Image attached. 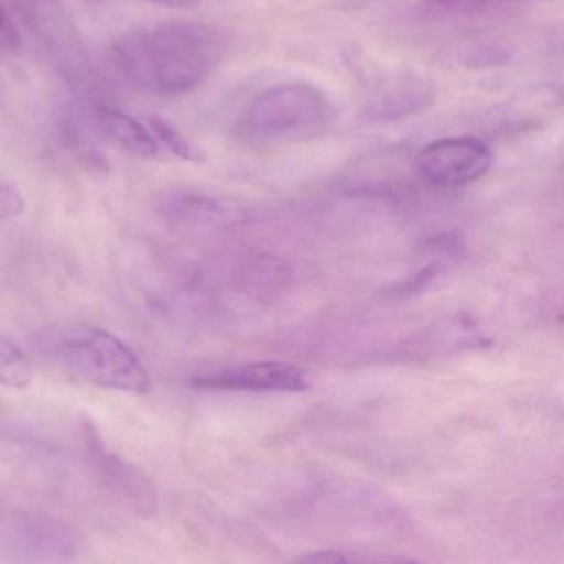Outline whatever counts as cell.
Listing matches in <instances>:
<instances>
[{
	"label": "cell",
	"mask_w": 564,
	"mask_h": 564,
	"mask_svg": "<svg viewBox=\"0 0 564 564\" xmlns=\"http://www.w3.org/2000/svg\"><path fill=\"white\" fill-rule=\"evenodd\" d=\"M223 57V39L199 22L173 21L123 35L113 45L121 77L143 94L180 97L209 80Z\"/></svg>",
	"instance_id": "1"
},
{
	"label": "cell",
	"mask_w": 564,
	"mask_h": 564,
	"mask_svg": "<svg viewBox=\"0 0 564 564\" xmlns=\"http://www.w3.org/2000/svg\"><path fill=\"white\" fill-rule=\"evenodd\" d=\"M335 101L316 85L285 82L267 88L247 107L243 133L263 141H300L328 130L335 121Z\"/></svg>",
	"instance_id": "2"
},
{
	"label": "cell",
	"mask_w": 564,
	"mask_h": 564,
	"mask_svg": "<svg viewBox=\"0 0 564 564\" xmlns=\"http://www.w3.org/2000/svg\"><path fill=\"white\" fill-rule=\"evenodd\" d=\"M55 359L78 379L113 391L144 394L150 376L133 349L94 326H78L54 341Z\"/></svg>",
	"instance_id": "3"
},
{
	"label": "cell",
	"mask_w": 564,
	"mask_h": 564,
	"mask_svg": "<svg viewBox=\"0 0 564 564\" xmlns=\"http://www.w3.org/2000/svg\"><path fill=\"white\" fill-rule=\"evenodd\" d=\"M359 90L366 117L399 121L427 110L434 104V82L408 65L372 64L359 68Z\"/></svg>",
	"instance_id": "4"
},
{
	"label": "cell",
	"mask_w": 564,
	"mask_h": 564,
	"mask_svg": "<svg viewBox=\"0 0 564 564\" xmlns=\"http://www.w3.org/2000/svg\"><path fill=\"white\" fill-rule=\"evenodd\" d=\"M494 163L490 147L480 138L454 137L432 141L415 156L419 180L435 191L460 189L484 177Z\"/></svg>",
	"instance_id": "5"
},
{
	"label": "cell",
	"mask_w": 564,
	"mask_h": 564,
	"mask_svg": "<svg viewBox=\"0 0 564 564\" xmlns=\"http://www.w3.org/2000/svg\"><path fill=\"white\" fill-rule=\"evenodd\" d=\"M85 448H87L88 462H90L98 477L118 497L123 498L124 503L144 520L156 517L160 510L158 490L151 478L143 470L124 460L123 457L108 447L100 432L90 421L82 425Z\"/></svg>",
	"instance_id": "6"
},
{
	"label": "cell",
	"mask_w": 564,
	"mask_h": 564,
	"mask_svg": "<svg viewBox=\"0 0 564 564\" xmlns=\"http://www.w3.org/2000/svg\"><path fill=\"white\" fill-rule=\"evenodd\" d=\"M194 388L227 389V391L299 392L310 388L305 371L279 361L249 362L223 371L197 376Z\"/></svg>",
	"instance_id": "7"
},
{
	"label": "cell",
	"mask_w": 564,
	"mask_h": 564,
	"mask_svg": "<svg viewBox=\"0 0 564 564\" xmlns=\"http://www.w3.org/2000/svg\"><path fill=\"white\" fill-rule=\"evenodd\" d=\"M164 217L186 226H227L242 220L243 210L237 204L210 194L173 191L161 200Z\"/></svg>",
	"instance_id": "8"
},
{
	"label": "cell",
	"mask_w": 564,
	"mask_h": 564,
	"mask_svg": "<svg viewBox=\"0 0 564 564\" xmlns=\"http://www.w3.org/2000/svg\"><path fill=\"white\" fill-rule=\"evenodd\" d=\"M9 538L28 553L70 554L78 547V534L70 528L31 514L12 521Z\"/></svg>",
	"instance_id": "9"
},
{
	"label": "cell",
	"mask_w": 564,
	"mask_h": 564,
	"mask_svg": "<svg viewBox=\"0 0 564 564\" xmlns=\"http://www.w3.org/2000/svg\"><path fill=\"white\" fill-rule=\"evenodd\" d=\"M98 123L115 144L133 156L151 160L160 153V143L154 138L153 131L148 130L147 124L124 111L117 108H101L98 111Z\"/></svg>",
	"instance_id": "10"
},
{
	"label": "cell",
	"mask_w": 564,
	"mask_h": 564,
	"mask_svg": "<svg viewBox=\"0 0 564 564\" xmlns=\"http://www.w3.org/2000/svg\"><path fill=\"white\" fill-rule=\"evenodd\" d=\"M148 124H150V130L153 131L160 147L166 148L180 160L189 161V163H204L207 160L206 151L187 138L180 128L170 123L166 118L154 115V117H150Z\"/></svg>",
	"instance_id": "11"
},
{
	"label": "cell",
	"mask_w": 564,
	"mask_h": 564,
	"mask_svg": "<svg viewBox=\"0 0 564 564\" xmlns=\"http://www.w3.org/2000/svg\"><path fill=\"white\" fill-rule=\"evenodd\" d=\"M31 381L32 366L24 349L0 333V386L24 389Z\"/></svg>",
	"instance_id": "12"
},
{
	"label": "cell",
	"mask_w": 564,
	"mask_h": 564,
	"mask_svg": "<svg viewBox=\"0 0 564 564\" xmlns=\"http://www.w3.org/2000/svg\"><path fill=\"white\" fill-rule=\"evenodd\" d=\"M527 0H425L431 11L441 14H477L505 6L521 4Z\"/></svg>",
	"instance_id": "13"
},
{
	"label": "cell",
	"mask_w": 564,
	"mask_h": 564,
	"mask_svg": "<svg viewBox=\"0 0 564 564\" xmlns=\"http://www.w3.org/2000/svg\"><path fill=\"white\" fill-rule=\"evenodd\" d=\"M24 206L21 191L0 173V220L18 217L24 210Z\"/></svg>",
	"instance_id": "14"
},
{
	"label": "cell",
	"mask_w": 564,
	"mask_h": 564,
	"mask_svg": "<svg viewBox=\"0 0 564 564\" xmlns=\"http://www.w3.org/2000/svg\"><path fill=\"white\" fill-rule=\"evenodd\" d=\"M22 37L11 14L0 4V52L2 54L15 55L21 52Z\"/></svg>",
	"instance_id": "15"
},
{
	"label": "cell",
	"mask_w": 564,
	"mask_h": 564,
	"mask_svg": "<svg viewBox=\"0 0 564 564\" xmlns=\"http://www.w3.org/2000/svg\"><path fill=\"white\" fill-rule=\"evenodd\" d=\"M154 4L166 6V8H193L200 4L203 0H151Z\"/></svg>",
	"instance_id": "16"
}]
</instances>
